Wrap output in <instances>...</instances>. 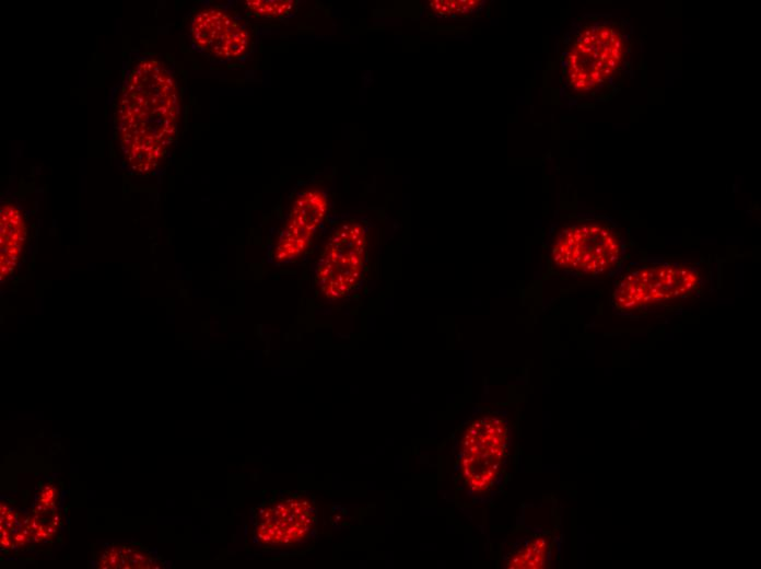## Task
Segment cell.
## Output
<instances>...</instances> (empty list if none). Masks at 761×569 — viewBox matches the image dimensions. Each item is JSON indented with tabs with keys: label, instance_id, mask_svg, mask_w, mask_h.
I'll return each mask as SVG.
<instances>
[{
	"label": "cell",
	"instance_id": "6da1fadb",
	"mask_svg": "<svg viewBox=\"0 0 761 569\" xmlns=\"http://www.w3.org/2000/svg\"><path fill=\"white\" fill-rule=\"evenodd\" d=\"M635 30L616 13H586L561 38V94L569 101H608L633 77Z\"/></svg>",
	"mask_w": 761,
	"mask_h": 569
},
{
	"label": "cell",
	"instance_id": "7a4b0ae2",
	"mask_svg": "<svg viewBox=\"0 0 761 569\" xmlns=\"http://www.w3.org/2000/svg\"><path fill=\"white\" fill-rule=\"evenodd\" d=\"M113 112L126 161L142 172L155 166L176 137L179 115L177 83L169 67L153 57L131 63Z\"/></svg>",
	"mask_w": 761,
	"mask_h": 569
},
{
	"label": "cell",
	"instance_id": "3957f363",
	"mask_svg": "<svg viewBox=\"0 0 761 569\" xmlns=\"http://www.w3.org/2000/svg\"><path fill=\"white\" fill-rule=\"evenodd\" d=\"M623 248V237L608 222L586 219L564 225L554 237L551 253L559 266L590 271L599 267L600 260L619 255Z\"/></svg>",
	"mask_w": 761,
	"mask_h": 569
},
{
	"label": "cell",
	"instance_id": "277c9868",
	"mask_svg": "<svg viewBox=\"0 0 761 569\" xmlns=\"http://www.w3.org/2000/svg\"><path fill=\"white\" fill-rule=\"evenodd\" d=\"M505 426L495 417L475 420L460 441L463 474L468 485L484 490L495 478L505 445Z\"/></svg>",
	"mask_w": 761,
	"mask_h": 569
},
{
	"label": "cell",
	"instance_id": "5b68a950",
	"mask_svg": "<svg viewBox=\"0 0 761 569\" xmlns=\"http://www.w3.org/2000/svg\"><path fill=\"white\" fill-rule=\"evenodd\" d=\"M189 36L195 49L220 61L235 60L249 47V30L244 20L222 8H208L194 15Z\"/></svg>",
	"mask_w": 761,
	"mask_h": 569
},
{
	"label": "cell",
	"instance_id": "8992f818",
	"mask_svg": "<svg viewBox=\"0 0 761 569\" xmlns=\"http://www.w3.org/2000/svg\"><path fill=\"white\" fill-rule=\"evenodd\" d=\"M481 0L430 1L425 4L432 15L438 18H464L478 13L483 7Z\"/></svg>",
	"mask_w": 761,
	"mask_h": 569
},
{
	"label": "cell",
	"instance_id": "52a82bcc",
	"mask_svg": "<svg viewBox=\"0 0 761 569\" xmlns=\"http://www.w3.org/2000/svg\"><path fill=\"white\" fill-rule=\"evenodd\" d=\"M292 0H247L246 9L260 18H284L289 15L294 7Z\"/></svg>",
	"mask_w": 761,
	"mask_h": 569
},
{
	"label": "cell",
	"instance_id": "ba28073f",
	"mask_svg": "<svg viewBox=\"0 0 761 569\" xmlns=\"http://www.w3.org/2000/svg\"><path fill=\"white\" fill-rule=\"evenodd\" d=\"M274 258H276L277 260H285V259L289 258V256H288V254H286L284 251H282V252H276Z\"/></svg>",
	"mask_w": 761,
	"mask_h": 569
}]
</instances>
